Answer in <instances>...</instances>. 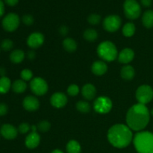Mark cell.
<instances>
[{
    "mask_svg": "<svg viewBox=\"0 0 153 153\" xmlns=\"http://www.w3.org/2000/svg\"><path fill=\"white\" fill-rule=\"evenodd\" d=\"M150 112L145 105L137 103L131 106L126 114L127 126L134 131H141L148 125Z\"/></svg>",
    "mask_w": 153,
    "mask_h": 153,
    "instance_id": "1",
    "label": "cell"
},
{
    "mask_svg": "<svg viewBox=\"0 0 153 153\" xmlns=\"http://www.w3.org/2000/svg\"><path fill=\"white\" fill-rule=\"evenodd\" d=\"M131 128L124 124H116L109 128L108 140L114 147L123 149L131 143L133 140Z\"/></svg>",
    "mask_w": 153,
    "mask_h": 153,
    "instance_id": "2",
    "label": "cell"
},
{
    "mask_svg": "<svg viewBox=\"0 0 153 153\" xmlns=\"http://www.w3.org/2000/svg\"><path fill=\"white\" fill-rule=\"evenodd\" d=\"M133 143L137 153H153V133L139 131L134 135Z\"/></svg>",
    "mask_w": 153,
    "mask_h": 153,
    "instance_id": "3",
    "label": "cell"
},
{
    "mask_svg": "<svg viewBox=\"0 0 153 153\" xmlns=\"http://www.w3.org/2000/svg\"><path fill=\"white\" fill-rule=\"evenodd\" d=\"M97 54L103 61L111 62L118 57V52L116 46L109 40L103 41L97 47Z\"/></svg>",
    "mask_w": 153,
    "mask_h": 153,
    "instance_id": "4",
    "label": "cell"
},
{
    "mask_svg": "<svg viewBox=\"0 0 153 153\" xmlns=\"http://www.w3.org/2000/svg\"><path fill=\"white\" fill-rule=\"evenodd\" d=\"M123 10L126 16L129 19H137L141 13V7L136 0H126Z\"/></svg>",
    "mask_w": 153,
    "mask_h": 153,
    "instance_id": "5",
    "label": "cell"
},
{
    "mask_svg": "<svg viewBox=\"0 0 153 153\" xmlns=\"http://www.w3.org/2000/svg\"><path fill=\"white\" fill-rule=\"evenodd\" d=\"M136 99L138 103L146 105L153 99V89L149 85H143L139 87L136 91Z\"/></svg>",
    "mask_w": 153,
    "mask_h": 153,
    "instance_id": "6",
    "label": "cell"
},
{
    "mask_svg": "<svg viewBox=\"0 0 153 153\" xmlns=\"http://www.w3.org/2000/svg\"><path fill=\"white\" fill-rule=\"evenodd\" d=\"M112 101L107 97H100L94 102V108L97 113L105 114L111 110Z\"/></svg>",
    "mask_w": 153,
    "mask_h": 153,
    "instance_id": "7",
    "label": "cell"
},
{
    "mask_svg": "<svg viewBox=\"0 0 153 153\" xmlns=\"http://www.w3.org/2000/svg\"><path fill=\"white\" fill-rule=\"evenodd\" d=\"M30 89L34 94L37 96H43L48 91V84L40 77H35L30 82Z\"/></svg>",
    "mask_w": 153,
    "mask_h": 153,
    "instance_id": "8",
    "label": "cell"
},
{
    "mask_svg": "<svg viewBox=\"0 0 153 153\" xmlns=\"http://www.w3.org/2000/svg\"><path fill=\"white\" fill-rule=\"evenodd\" d=\"M20 19L16 13H10L6 15L2 19V27L5 31L12 32L17 29L19 25Z\"/></svg>",
    "mask_w": 153,
    "mask_h": 153,
    "instance_id": "9",
    "label": "cell"
},
{
    "mask_svg": "<svg viewBox=\"0 0 153 153\" xmlns=\"http://www.w3.org/2000/svg\"><path fill=\"white\" fill-rule=\"evenodd\" d=\"M122 20L117 15H109L103 20V28L108 32H115L120 27Z\"/></svg>",
    "mask_w": 153,
    "mask_h": 153,
    "instance_id": "10",
    "label": "cell"
},
{
    "mask_svg": "<svg viewBox=\"0 0 153 153\" xmlns=\"http://www.w3.org/2000/svg\"><path fill=\"white\" fill-rule=\"evenodd\" d=\"M44 42V36L40 32H34L27 38V45L31 49H37L43 45Z\"/></svg>",
    "mask_w": 153,
    "mask_h": 153,
    "instance_id": "11",
    "label": "cell"
},
{
    "mask_svg": "<svg viewBox=\"0 0 153 153\" xmlns=\"http://www.w3.org/2000/svg\"><path fill=\"white\" fill-rule=\"evenodd\" d=\"M68 99L67 97L61 92H57L52 94L50 98V103L56 108H61L67 105Z\"/></svg>",
    "mask_w": 153,
    "mask_h": 153,
    "instance_id": "12",
    "label": "cell"
},
{
    "mask_svg": "<svg viewBox=\"0 0 153 153\" xmlns=\"http://www.w3.org/2000/svg\"><path fill=\"white\" fill-rule=\"evenodd\" d=\"M0 133L4 138L7 140H13L17 136L18 130L11 124L6 123L1 126L0 128Z\"/></svg>",
    "mask_w": 153,
    "mask_h": 153,
    "instance_id": "13",
    "label": "cell"
},
{
    "mask_svg": "<svg viewBox=\"0 0 153 153\" xmlns=\"http://www.w3.org/2000/svg\"><path fill=\"white\" fill-rule=\"evenodd\" d=\"M22 105L24 108L28 111H34L39 108L40 102L39 100L34 96H28L23 100Z\"/></svg>",
    "mask_w": 153,
    "mask_h": 153,
    "instance_id": "14",
    "label": "cell"
},
{
    "mask_svg": "<svg viewBox=\"0 0 153 153\" xmlns=\"http://www.w3.org/2000/svg\"><path fill=\"white\" fill-rule=\"evenodd\" d=\"M40 142V137L37 131H31L28 134L25 140V144L28 149H35Z\"/></svg>",
    "mask_w": 153,
    "mask_h": 153,
    "instance_id": "15",
    "label": "cell"
},
{
    "mask_svg": "<svg viewBox=\"0 0 153 153\" xmlns=\"http://www.w3.org/2000/svg\"><path fill=\"white\" fill-rule=\"evenodd\" d=\"M134 58V52L132 49L129 48H126L123 49L118 55V61L121 64H126L133 61Z\"/></svg>",
    "mask_w": 153,
    "mask_h": 153,
    "instance_id": "16",
    "label": "cell"
},
{
    "mask_svg": "<svg viewBox=\"0 0 153 153\" xmlns=\"http://www.w3.org/2000/svg\"><path fill=\"white\" fill-rule=\"evenodd\" d=\"M82 94L85 100H92L97 94V89L92 84H86L82 88Z\"/></svg>",
    "mask_w": 153,
    "mask_h": 153,
    "instance_id": "17",
    "label": "cell"
},
{
    "mask_svg": "<svg viewBox=\"0 0 153 153\" xmlns=\"http://www.w3.org/2000/svg\"><path fill=\"white\" fill-rule=\"evenodd\" d=\"M91 70H92V73L96 76H102L107 72L108 66L104 61H97L93 63Z\"/></svg>",
    "mask_w": 153,
    "mask_h": 153,
    "instance_id": "18",
    "label": "cell"
},
{
    "mask_svg": "<svg viewBox=\"0 0 153 153\" xmlns=\"http://www.w3.org/2000/svg\"><path fill=\"white\" fill-rule=\"evenodd\" d=\"M120 76L125 80H131V79H134V76H135L134 69L130 65L123 66L120 70Z\"/></svg>",
    "mask_w": 153,
    "mask_h": 153,
    "instance_id": "19",
    "label": "cell"
},
{
    "mask_svg": "<svg viewBox=\"0 0 153 153\" xmlns=\"http://www.w3.org/2000/svg\"><path fill=\"white\" fill-rule=\"evenodd\" d=\"M142 22L143 25L146 28H153V10H148L144 12L142 17Z\"/></svg>",
    "mask_w": 153,
    "mask_h": 153,
    "instance_id": "20",
    "label": "cell"
},
{
    "mask_svg": "<svg viewBox=\"0 0 153 153\" xmlns=\"http://www.w3.org/2000/svg\"><path fill=\"white\" fill-rule=\"evenodd\" d=\"M25 58V53L21 49L13 50L10 55V60L14 64H19Z\"/></svg>",
    "mask_w": 153,
    "mask_h": 153,
    "instance_id": "21",
    "label": "cell"
},
{
    "mask_svg": "<svg viewBox=\"0 0 153 153\" xmlns=\"http://www.w3.org/2000/svg\"><path fill=\"white\" fill-rule=\"evenodd\" d=\"M81 145L75 140H70L66 146V151L67 153H81Z\"/></svg>",
    "mask_w": 153,
    "mask_h": 153,
    "instance_id": "22",
    "label": "cell"
},
{
    "mask_svg": "<svg viewBox=\"0 0 153 153\" xmlns=\"http://www.w3.org/2000/svg\"><path fill=\"white\" fill-rule=\"evenodd\" d=\"M11 88L13 92L16 93V94H22V93L25 92L26 90L27 85L25 81L19 79V80H16L12 84Z\"/></svg>",
    "mask_w": 153,
    "mask_h": 153,
    "instance_id": "23",
    "label": "cell"
},
{
    "mask_svg": "<svg viewBox=\"0 0 153 153\" xmlns=\"http://www.w3.org/2000/svg\"><path fill=\"white\" fill-rule=\"evenodd\" d=\"M63 47L68 52H73L77 49V43L73 38L67 37L63 41Z\"/></svg>",
    "mask_w": 153,
    "mask_h": 153,
    "instance_id": "24",
    "label": "cell"
},
{
    "mask_svg": "<svg viewBox=\"0 0 153 153\" xmlns=\"http://www.w3.org/2000/svg\"><path fill=\"white\" fill-rule=\"evenodd\" d=\"M11 85L10 80L7 77L0 78V94H4L8 92Z\"/></svg>",
    "mask_w": 153,
    "mask_h": 153,
    "instance_id": "25",
    "label": "cell"
},
{
    "mask_svg": "<svg viewBox=\"0 0 153 153\" xmlns=\"http://www.w3.org/2000/svg\"><path fill=\"white\" fill-rule=\"evenodd\" d=\"M135 25L132 22H127L123 28V34L126 37H131L135 33Z\"/></svg>",
    "mask_w": 153,
    "mask_h": 153,
    "instance_id": "26",
    "label": "cell"
},
{
    "mask_svg": "<svg viewBox=\"0 0 153 153\" xmlns=\"http://www.w3.org/2000/svg\"><path fill=\"white\" fill-rule=\"evenodd\" d=\"M84 37L86 40L89 42H94L98 38V33L95 29L93 28H88L85 31L83 34Z\"/></svg>",
    "mask_w": 153,
    "mask_h": 153,
    "instance_id": "27",
    "label": "cell"
},
{
    "mask_svg": "<svg viewBox=\"0 0 153 153\" xmlns=\"http://www.w3.org/2000/svg\"><path fill=\"white\" fill-rule=\"evenodd\" d=\"M76 109L79 111V112L83 114H87L91 111V105L89 103L86 101H81L78 102L76 103Z\"/></svg>",
    "mask_w": 153,
    "mask_h": 153,
    "instance_id": "28",
    "label": "cell"
},
{
    "mask_svg": "<svg viewBox=\"0 0 153 153\" xmlns=\"http://www.w3.org/2000/svg\"><path fill=\"white\" fill-rule=\"evenodd\" d=\"M37 128L41 132H46L50 129L51 124L47 120H42L38 123V124L37 125Z\"/></svg>",
    "mask_w": 153,
    "mask_h": 153,
    "instance_id": "29",
    "label": "cell"
},
{
    "mask_svg": "<svg viewBox=\"0 0 153 153\" xmlns=\"http://www.w3.org/2000/svg\"><path fill=\"white\" fill-rule=\"evenodd\" d=\"M88 21L91 25H98L101 21V16L97 13H92L88 17Z\"/></svg>",
    "mask_w": 153,
    "mask_h": 153,
    "instance_id": "30",
    "label": "cell"
},
{
    "mask_svg": "<svg viewBox=\"0 0 153 153\" xmlns=\"http://www.w3.org/2000/svg\"><path fill=\"white\" fill-rule=\"evenodd\" d=\"M20 76L22 78V80L26 82V81H29L32 79L33 73L31 70H29V69H24V70L21 71Z\"/></svg>",
    "mask_w": 153,
    "mask_h": 153,
    "instance_id": "31",
    "label": "cell"
},
{
    "mask_svg": "<svg viewBox=\"0 0 153 153\" xmlns=\"http://www.w3.org/2000/svg\"><path fill=\"white\" fill-rule=\"evenodd\" d=\"M13 46V42L10 39H4L1 43V48L4 51H10Z\"/></svg>",
    "mask_w": 153,
    "mask_h": 153,
    "instance_id": "32",
    "label": "cell"
},
{
    "mask_svg": "<svg viewBox=\"0 0 153 153\" xmlns=\"http://www.w3.org/2000/svg\"><path fill=\"white\" fill-rule=\"evenodd\" d=\"M79 93V88L76 85H71L67 88V94L71 97H76Z\"/></svg>",
    "mask_w": 153,
    "mask_h": 153,
    "instance_id": "33",
    "label": "cell"
},
{
    "mask_svg": "<svg viewBox=\"0 0 153 153\" xmlns=\"http://www.w3.org/2000/svg\"><path fill=\"white\" fill-rule=\"evenodd\" d=\"M30 129H31V126L27 123H22L18 127V131H19L21 134H25L28 132Z\"/></svg>",
    "mask_w": 153,
    "mask_h": 153,
    "instance_id": "34",
    "label": "cell"
},
{
    "mask_svg": "<svg viewBox=\"0 0 153 153\" xmlns=\"http://www.w3.org/2000/svg\"><path fill=\"white\" fill-rule=\"evenodd\" d=\"M22 20L23 22V23L26 25H31L34 22V17L31 15L29 14L24 15L22 18Z\"/></svg>",
    "mask_w": 153,
    "mask_h": 153,
    "instance_id": "35",
    "label": "cell"
},
{
    "mask_svg": "<svg viewBox=\"0 0 153 153\" xmlns=\"http://www.w3.org/2000/svg\"><path fill=\"white\" fill-rule=\"evenodd\" d=\"M8 111V107L4 103H0V117L4 116Z\"/></svg>",
    "mask_w": 153,
    "mask_h": 153,
    "instance_id": "36",
    "label": "cell"
},
{
    "mask_svg": "<svg viewBox=\"0 0 153 153\" xmlns=\"http://www.w3.org/2000/svg\"><path fill=\"white\" fill-rule=\"evenodd\" d=\"M59 32L61 33V35H67V33H68V28H67V26H65V25H63V26H61V28H60Z\"/></svg>",
    "mask_w": 153,
    "mask_h": 153,
    "instance_id": "37",
    "label": "cell"
},
{
    "mask_svg": "<svg viewBox=\"0 0 153 153\" xmlns=\"http://www.w3.org/2000/svg\"><path fill=\"white\" fill-rule=\"evenodd\" d=\"M140 3L142 4V5H143L144 7H150L152 5V0H140Z\"/></svg>",
    "mask_w": 153,
    "mask_h": 153,
    "instance_id": "38",
    "label": "cell"
},
{
    "mask_svg": "<svg viewBox=\"0 0 153 153\" xmlns=\"http://www.w3.org/2000/svg\"><path fill=\"white\" fill-rule=\"evenodd\" d=\"M4 1L9 6H15L18 3L19 0H4Z\"/></svg>",
    "mask_w": 153,
    "mask_h": 153,
    "instance_id": "39",
    "label": "cell"
},
{
    "mask_svg": "<svg viewBox=\"0 0 153 153\" xmlns=\"http://www.w3.org/2000/svg\"><path fill=\"white\" fill-rule=\"evenodd\" d=\"M4 3L2 2L1 0H0V17L4 14Z\"/></svg>",
    "mask_w": 153,
    "mask_h": 153,
    "instance_id": "40",
    "label": "cell"
},
{
    "mask_svg": "<svg viewBox=\"0 0 153 153\" xmlns=\"http://www.w3.org/2000/svg\"><path fill=\"white\" fill-rule=\"evenodd\" d=\"M28 58L30 60H33L35 58V53L33 51H30V52H28Z\"/></svg>",
    "mask_w": 153,
    "mask_h": 153,
    "instance_id": "41",
    "label": "cell"
},
{
    "mask_svg": "<svg viewBox=\"0 0 153 153\" xmlns=\"http://www.w3.org/2000/svg\"><path fill=\"white\" fill-rule=\"evenodd\" d=\"M6 75V70L4 67H0V76L4 77Z\"/></svg>",
    "mask_w": 153,
    "mask_h": 153,
    "instance_id": "42",
    "label": "cell"
},
{
    "mask_svg": "<svg viewBox=\"0 0 153 153\" xmlns=\"http://www.w3.org/2000/svg\"><path fill=\"white\" fill-rule=\"evenodd\" d=\"M51 153H64V152H63V151H61V149H55V150L52 151Z\"/></svg>",
    "mask_w": 153,
    "mask_h": 153,
    "instance_id": "43",
    "label": "cell"
},
{
    "mask_svg": "<svg viewBox=\"0 0 153 153\" xmlns=\"http://www.w3.org/2000/svg\"><path fill=\"white\" fill-rule=\"evenodd\" d=\"M149 112H150V115H151V116L153 117V108Z\"/></svg>",
    "mask_w": 153,
    "mask_h": 153,
    "instance_id": "44",
    "label": "cell"
}]
</instances>
